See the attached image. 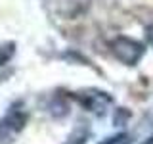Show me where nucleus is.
<instances>
[{
  "label": "nucleus",
  "mask_w": 153,
  "mask_h": 144,
  "mask_svg": "<svg viewBox=\"0 0 153 144\" xmlns=\"http://www.w3.org/2000/svg\"><path fill=\"white\" fill-rule=\"evenodd\" d=\"M146 35H147V40H149V46L153 48V23H149V25H147Z\"/></svg>",
  "instance_id": "7"
},
{
  "label": "nucleus",
  "mask_w": 153,
  "mask_h": 144,
  "mask_svg": "<svg viewBox=\"0 0 153 144\" xmlns=\"http://www.w3.org/2000/svg\"><path fill=\"white\" fill-rule=\"evenodd\" d=\"M29 115L25 108L13 106L0 117V144H13L16 138L23 133Z\"/></svg>",
  "instance_id": "1"
},
{
  "label": "nucleus",
  "mask_w": 153,
  "mask_h": 144,
  "mask_svg": "<svg viewBox=\"0 0 153 144\" xmlns=\"http://www.w3.org/2000/svg\"><path fill=\"white\" fill-rule=\"evenodd\" d=\"M16 54V42L13 40H8V42H2L0 44V67L6 65L10 60Z\"/></svg>",
  "instance_id": "5"
},
{
  "label": "nucleus",
  "mask_w": 153,
  "mask_h": 144,
  "mask_svg": "<svg viewBox=\"0 0 153 144\" xmlns=\"http://www.w3.org/2000/svg\"><path fill=\"white\" fill-rule=\"evenodd\" d=\"M130 140H132V136L128 133H119V134H113V136L102 140L100 144H130Z\"/></svg>",
  "instance_id": "6"
},
{
  "label": "nucleus",
  "mask_w": 153,
  "mask_h": 144,
  "mask_svg": "<svg viewBox=\"0 0 153 144\" xmlns=\"http://www.w3.org/2000/svg\"><path fill=\"white\" fill-rule=\"evenodd\" d=\"M88 136H90V129H88V125L79 123V125H76V127L73 129V133L67 136V140H65L63 144H86Z\"/></svg>",
  "instance_id": "4"
},
{
  "label": "nucleus",
  "mask_w": 153,
  "mask_h": 144,
  "mask_svg": "<svg viewBox=\"0 0 153 144\" xmlns=\"http://www.w3.org/2000/svg\"><path fill=\"white\" fill-rule=\"evenodd\" d=\"M109 46H111L113 56L124 65H138L140 60L143 58V54H146V46L140 40L124 37V35L115 37Z\"/></svg>",
  "instance_id": "2"
},
{
  "label": "nucleus",
  "mask_w": 153,
  "mask_h": 144,
  "mask_svg": "<svg viewBox=\"0 0 153 144\" xmlns=\"http://www.w3.org/2000/svg\"><path fill=\"white\" fill-rule=\"evenodd\" d=\"M73 98L79 102L86 112L94 113V115H105L109 110V106L113 104V98L109 92H103L100 88H84V90H76L73 94Z\"/></svg>",
  "instance_id": "3"
}]
</instances>
